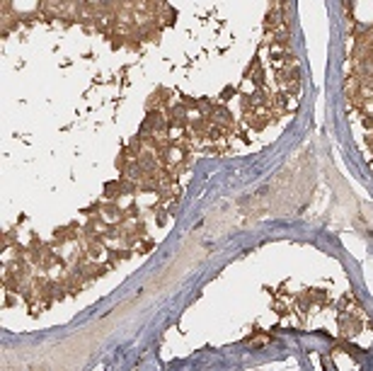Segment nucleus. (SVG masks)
<instances>
[{"instance_id":"nucleus-1","label":"nucleus","mask_w":373,"mask_h":371,"mask_svg":"<svg viewBox=\"0 0 373 371\" xmlns=\"http://www.w3.org/2000/svg\"><path fill=\"white\" fill-rule=\"evenodd\" d=\"M153 240H148V235H143V238H139V240H134L131 243V252H136V255H146V252H151L153 250Z\"/></svg>"}]
</instances>
